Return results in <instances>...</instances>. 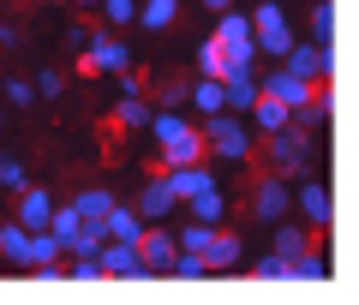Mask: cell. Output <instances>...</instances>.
I'll return each instance as SVG.
<instances>
[{
  "label": "cell",
  "mask_w": 359,
  "mask_h": 305,
  "mask_svg": "<svg viewBox=\"0 0 359 305\" xmlns=\"http://www.w3.org/2000/svg\"><path fill=\"white\" fill-rule=\"evenodd\" d=\"M186 210H192V222H210V228H216V222L228 216V198H222V186H204V191L186 198Z\"/></svg>",
  "instance_id": "19"
},
{
  "label": "cell",
  "mask_w": 359,
  "mask_h": 305,
  "mask_svg": "<svg viewBox=\"0 0 359 305\" xmlns=\"http://www.w3.org/2000/svg\"><path fill=\"white\" fill-rule=\"evenodd\" d=\"M25 240H30V228H18V222H0V257L13 269H25Z\"/></svg>",
  "instance_id": "22"
},
{
  "label": "cell",
  "mask_w": 359,
  "mask_h": 305,
  "mask_svg": "<svg viewBox=\"0 0 359 305\" xmlns=\"http://www.w3.org/2000/svg\"><path fill=\"white\" fill-rule=\"evenodd\" d=\"M204 6H210V13H222V6H240V0H204Z\"/></svg>",
  "instance_id": "38"
},
{
  "label": "cell",
  "mask_w": 359,
  "mask_h": 305,
  "mask_svg": "<svg viewBox=\"0 0 359 305\" xmlns=\"http://www.w3.org/2000/svg\"><path fill=\"white\" fill-rule=\"evenodd\" d=\"M240 264H245V240L216 222V233H210V245H204V269L210 276H228V269H240Z\"/></svg>",
  "instance_id": "10"
},
{
  "label": "cell",
  "mask_w": 359,
  "mask_h": 305,
  "mask_svg": "<svg viewBox=\"0 0 359 305\" xmlns=\"http://www.w3.org/2000/svg\"><path fill=\"white\" fill-rule=\"evenodd\" d=\"M162 179H168V191H174V203H186L192 191L216 186V174H210L204 162H186V168H162Z\"/></svg>",
  "instance_id": "16"
},
{
  "label": "cell",
  "mask_w": 359,
  "mask_h": 305,
  "mask_svg": "<svg viewBox=\"0 0 359 305\" xmlns=\"http://www.w3.org/2000/svg\"><path fill=\"white\" fill-rule=\"evenodd\" d=\"M186 96H192V108H198L204 120H210V114H222V78H198Z\"/></svg>",
  "instance_id": "23"
},
{
  "label": "cell",
  "mask_w": 359,
  "mask_h": 305,
  "mask_svg": "<svg viewBox=\"0 0 359 305\" xmlns=\"http://www.w3.org/2000/svg\"><path fill=\"white\" fill-rule=\"evenodd\" d=\"M96 264H102V281H144V276H150L144 257H138V245H126V240H102Z\"/></svg>",
  "instance_id": "8"
},
{
  "label": "cell",
  "mask_w": 359,
  "mask_h": 305,
  "mask_svg": "<svg viewBox=\"0 0 359 305\" xmlns=\"http://www.w3.org/2000/svg\"><path fill=\"white\" fill-rule=\"evenodd\" d=\"M102 18L108 25H132L138 18V0H102Z\"/></svg>",
  "instance_id": "34"
},
{
  "label": "cell",
  "mask_w": 359,
  "mask_h": 305,
  "mask_svg": "<svg viewBox=\"0 0 359 305\" xmlns=\"http://www.w3.org/2000/svg\"><path fill=\"white\" fill-rule=\"evenodd\" d=\"M102 228H108V240H126V245H138V240H144V216L132 210V203H108Z\"/></svg>",
  "instance_id": "17"
},
{
  "label": "cell",
  "mask_w": 359,
  "mask_h": 305,
  "mask_svg": "<svg viewBox=\"0 0 359 305\" xmlns=\"http://www.w3.org/2000/svg\"><path fill=\"white\" fill-rule=\"evenodd\" d=\"M192 66H198V78H222V48H216V36H204L192 48Z\"/></svg>",
  "instance_id": "26"
},
{
  "label": "cell",
  "mask_w": 359,
  "mask_h": 305,
  "mask_svg": "<svg viewBox=\"0 0 359 305\" xmlns=\"http://www.w3.org/2000/svg\"><path fill=\"white\" fill-rule=\"evenodd\" d=\"M108 203H114V191H108V186H84V191L72 198V210H78L84 222H102V216H108Z\"/></svg>",
  "instance_id": "21"
},
{
  "label": "cell",
  "mask_w": 359,
  "mask_h": 305,
  "mask_svg": "<svg viewBox=\"0 0 359 305\" xmlns=\"http://www.w3.org/2000/svg\"><path fill=\"white\" fill-rule=\"evenodd\" d=\"M156 150H162V168H186V162H204V132H198L192 120H186V126H180L174 138H162Z\"/></svg>",
  "instance_id": "13"
},
{
  "label": "cell",
  "mask_w": 359,
  "mask_h": 305,
  "mask_svg": "<svg viewBox=\"0 0 359 305\" xmlns=\"http://www.w3.org/2000/svg\"><path fill=\"white\" fill-rule=\"evenodd\" d=\"M168 276H180V281H204L210 269H204V257H198V252H180L174 264H168Z\"/></svg>",
  "instance_id": "29"
},
{
  "label": "cell",
  "mask_w": 359,
  "mask_h": 305,
  "mask_svg": "<svg viewBox=\"0 0 359 305\" xmlns=\"http://www.w3.org/2000/svg\"><path fill=\"white\" fill-rule=\"evenodd\" d=\"M25 186H30L25 162H13V156H6V162H0V191H25Z\"/></svg>",
  "instance_id": "33"
},
{
  "label": "cell",
  "mask_w": 359,
  "mask_h": 305,
  "mask_svg": "<svg viewBox=\"0 0 359 305\" xmlns=\"http://www.w3.org/2000/svg\"><path fill=\"white\" fill-rule=\"evenodd\" d=\"M66 48H72V54H84V48H90V30H78V25H72V30H66Z\"/></svg>",
  "instance_id": "37"
},
{
  "label": "cell",
  "mask_w": 359,
  "mask_h": 305,
  "mask_svg": "<svg viewBox=\"0 0 359 305\" xmlns=\"http://www.w3.org/2000/svg\"><path fill=\"white\" fill-rule=\"evenodd\" d=\"M0 96H6V108H30V102H36V84H30V78H0Z\"/></svg>",
  "instance_id": "28"
},
{
  "label": "cell",
  "mask_w": 359,
  "mask_h": 305,
  "mask_svg": "<svg viewBox=\"0 0 359 305\" xmlns=\"http://www.w3.org/2000/svg\"><path fill=\"white\" fill-rule=\"evenodd\" d=\"M60 90H66V78H60V72H42V78H36V96H48V102H54Z\"/></svg>",
  "instance_id": "36"
},
{
  "label": "cell",
  "mask_w": 359,
  "mask_h": 305,
  "mask_svg": "<svg viewBox=\"0 0 359 305\" xmlns=\"http://www.w3.org/2000/svg\"><path fill=\"white\" fill-rule=\"evenodd\" d=\"M330 30H335L330 25V0H311V36L306 42H323V48H330Z\"/></svg>",
  "instance_id": "30"
},
{
  "label": "cell",
  "mask_w": 359,
  "mask_h": 305,
  "mask_svg": "<svg viewBox=\"0 0 359 305\" xmlns=\"http://www.w3.org/2000/svg\"><path fill=\"white\" fill-rule=\"evenodd\" d=\"M264 150H269V168L276 174H311L318 162V132H299V126H282V132H264Z\"/></svg>",
  "instance_id": "2"
},
{
  "label": "cell",
  "mask_w": 359,
  "mask_h": 305,
  "mask_svg": "<svg viewBox=\"0 0 359 305\" xmlns=\"http://www.w3.org/2000/svg\"><path fill=\"white\" fill-rule=\"evenodd\" d=\"M252 281H287V257H276V252L257 257V264H252Z\"/></svg>",
  "instance_id": "31"
},
{
  "label": "cell",
  "mask_w": 359,
  "mask_h": 305,
  "mask_svg": "<svg viewBox=\"0 0 359 305\" xmlns=\"http://www.w3.org/2000/svg\"><path fill=\"white\" fill-rule=\"evenodd\" d=\"M210 233H216V228H210V222H192V228H174V245H180V252H198V257H204Z\"/></svg>",
  "instance_id": "27"
},
{
  "label": "cell",
  "mask_w": 359,
  "mask_h": 305,
  "mask_svg": "<svg viewBox=\"0 0 359 305\" xmlns=\"http://www.w3.org/2000/svg\"><path fill=\"white\" fill-rule=\"evenodd\" d=\"M269 228H276V257H299L306 252V245H318V228H294V222H269Z\"/></svg>",
  "instance_id": "18"
},
{
  "label": "cell",
  "mask_w": 359,
  "mask_h": 305,
  "mask_svg": "<svg viewBox=\"0 0 359 305\" xmlns=\"http://www.w3.org/2000/svg\"><path fill=\"white\" fill-rule=\"evenodd\" d=\"M252 42H257V54H269V60H282L287 48H294V30H287V13H282V0H257L252 13Z\"/></svg>",
  "instance_id": "4"
},
{
  "label": "cell",
  "mask_w": 359,
  "mask_h": 305,
  "mask_svg": "<svg viewBox=\"0 0 359 305\" xmlns=\"http://www.w3.org/2000/svg\"><path fill=\"white\" fill-rule=\"evenodd\" d=\"M186 90L192 84H162L156 90V108H186Z\"/></svg>",
  "instance_id": "35"
},
{
  "label": "cell",
  "mask_w": 359,
  "mask_h": 305,
  "mask_svg": "<svg viewBox=\"0 0 359 305\" xmlns=\"http://www.w3.org/2000/svg\"><path fill=\"white\" fill-rule=\"evenodd\" d=\"M174 13H180V0H138L144 30H168V25H174Z\"/></svg>",
  "instance_id": "25"
},
{
  "label": "cell",
  "mask_w": 359,
  "mask_h": 305,
  "mask_svg": "<svg viewBox=\"0 0 359 305\" xmlns=\"http://www.w3.org/2000/svg\"><path fill=\"white\" fill-rule=\"evenodd\" d=\"M114 126L144 132V126H150V102H144V96H120V108H114Z\"/></svg>",
  "instance_id": "24"
},
{
  "label": "cell",
  "mask_w": 359,
  "mask_h": 305,
  "mask_svg": "<svg viewBox=\"0 0 359 305\" xmlns=\"http://www.w3.org/2000/svg\"><path fill=\"white\" fill-rule=\"evenodd\" d=\"M330 276V257L318 252V245H306L299 257H287V281H323Z\"/></svg>",
  "instance_id": "20"
},
{
  "label": "cell",
  "mask_w": 359,
  "mask_h": 305,
  "mask_svg": "<svg viewBox=\"0 0 359 305\" xmlns=\"http://www.w3.org/2000/svg\"><path fill=\"white\" fill-rule=\"evenodd\" d=\"M282 66L294 78H311V84H318V78H335V54L323 48V42H306V36H294V48L282 54Z\"/></svg>",
  "instance_id": "6"
},
{
  "label": "cell",
  "mask_w": 359,
  "mask_h": 305,
  "mask_svg": "<svg viewBox=\"0 0 359 305\" xmlns=\"http://www.w3.org/2000/svg\"><path fill=\"white\" fill-rule=\"evenodd\" d=\"M132 66V48L120 36H90V48L78 54V72L84 78H96V72H126Z\"/></svg>",
  "instance_id": "7"
},
{
  "label": "cell",
  "mask_w": 359,
  "mask_h": 305,
  "mask_svg": "<svg viewBox=\"0 0 359 305\" xmlns=\"http://www.w3.org/2000/svg\"><path fill=\"white\" fill-rule=\"evenodd\" d=\"M132 210H138L144 222H168L180 203H174V191H168V179L156 174V179H138V198H132Z\"/></svg>",
  "instance_id": "14"
},
{
  "label": "cell",
  "mask_w": 359,
  "mask_h": 305,
  "mask_svg": "<svg viewBox=\"0 0 359 305\" xmlns=\"http://www.w3.org/2000/svg\"><path fill=\"white\" fill-rule=\"evenodd\" d=\"M294 203H299V216H306V228H330V186L323 179H311V174H299V186H294Z\"/></svg>",
  "instance_id": "11"
},
{
  "label": "cell",
  "mask_w": 359,
  "mask_h": 305,
  "mask_svg": "<svg viewBox=\"0 0 359 305\" xmlns=\"http://www.w3.org/2000/svg\"><path fill=\"white\" fill-rule=\"evenodd\" d=\"M72 6H102V0H72Z\"/></svg>",
  "instance_id": "39"
},
{
  "label": "cell",
  "mask_w": 359,
  "mask_h": 305,
  "mask_svg": "<svg viewBox=\"0 0 359 305\" xmlns=\"http://www.w3.org/2000/svg\"><path fill=\"white\" fill-rule=\"evenodd\" d=\"M318 84H323V78H318ZM318 84H311V78H294L282 60H276V72H269V78H257V90H264V96H276L287 114H294L299 102H311V90H318Z\"/></svg>",
  "instance_id": "9"
},
{
  "label": "cell",
  "mask_w": 359,
  "mask_h": 305,
  "mask_svg": "<svg viewBox=\"0 0 359 305\" xmlns=\"http://www.w3.org/2000/svg\"><path fill=\"white\" fill-rule=\"evenodd\" d=\"M138 257H144V269L150 276H168V264L180 257V245H174V228H144V240H138Z\"/></svg>",
  "instance_id": "12"
},
{
  "label": "cell",
  "mask_w": 359,
  "mask_h": 305,
  "mask_svg": "<svg viewBox=\"0 0 359 305\" xmlns=\"http://www.w3.org/2000/svg\"><path fill=\"white\" fill-rule=\"evenodd\" d=\"M66 281H102V264L96 257H66Z\"/></svg>",
  "instance_id": "32"
},
{
  "label": "cell",
  "mask_w": 359,
  "mask_h": 305,
  "mask_svg": "<svg viewBox=\"0 0 359 305\" xmlns=\"http://www.w3.org/2000/svg\"><path fill=\"white\" fill-rule=\"evenodd\" d=\"M48 216H54V198H48V186H25V191H18V228H30V233H36V228H48Z\"/></svg>",
  "instance_id": "15"
},
{
  "label": "cell",
  "mask_w": 359,
  "mask_h": 305,
  "mask_svg": "<svg viewBox=\"0 0 359 305\" xmlns=\"http://www.w3.org/2000/svg\"><path fill=\"white\" fill-rule=\"evenodd\" d=\"M216 48H222V72H233V66H257V42H252V18H245V6H222V13H216Z\"/></svg>",
  "instance_id": "3"
},
{
  "label": "cell",
  "mask_w": 359,
  "mask_h": 305,
  "mask_svg": "<svg viewBox=\"0 0 359 305\" xmlns=\"http://www.w3.org/2000/svg\"><path fill=\"white\" fill-rule=\"evenodd\" d=\"M287 203H294V174H276V168H269V174L257 179V191H252V216L257 222H282Z\"/></svg>",
  "instance_id": "5"
},
{
  "label": "cell",
  "mask_w": 359,
  "mask_h": 305,
  "mask_svg": "<svg viewBox=\"0 0 359 305\" xmlns=\"http://www.w3.org/2000/svg\"><path fill=\"white\" fill-rule=\"evenodd\" d=\"M198 132H204V150H216L222 162H252V150H257V132L245 126V114H228V108L210 114Z\"/></svg>",
  "instance_id": "1"
}]
</instances>
